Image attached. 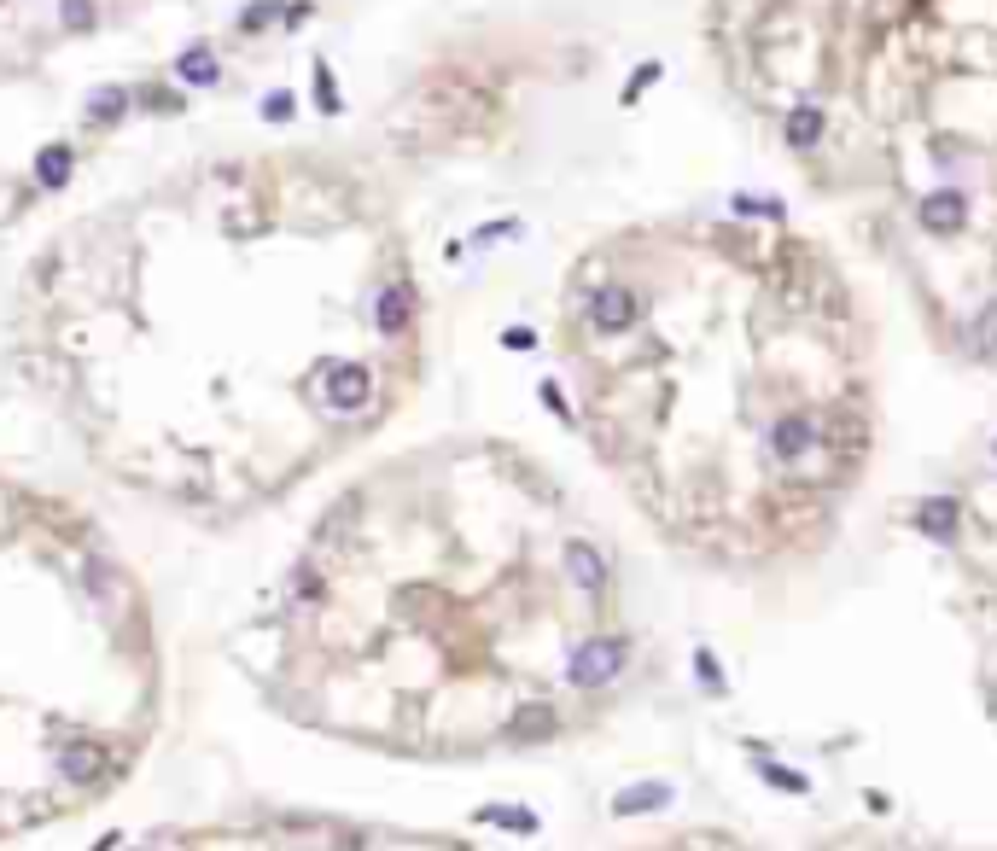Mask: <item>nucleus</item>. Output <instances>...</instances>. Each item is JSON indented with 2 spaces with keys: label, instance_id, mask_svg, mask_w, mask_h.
I'll list each match as a JSON object with an SVG mask.
<instances>
[{
  "label": "nucleus",
  "instance_id": "nucleus-1",
  "mask_svg": "<svg viewBox=\"0 0 997 851\" xmlns=\"http://www.w3.org/2000/svg\"><path fill=\"white\" fill-rule=\"evenodd\" d=\"M619 671H624V642H613V636L584 642L572 653V665H566V677L578 682V688H601V682H613Z\"/></svg>",
  "mask_w": 997,
  "mask_h": 851
},
{
  "label": "nucleus",
  "instance_id": "nucleus-2",
  "mask_svg": "<svg viewBox=\"0 0 997 851\" xmlns=\"http://www.w3.org/2000/svg\"><path fill=\"white\" fill-rule=\"evenodd\" d=\"M368 391H374V374L362 368V362H333L327 379H321V397H327V409H362L368 403Z\"/></svg>",
  "mask_w": 997,
  "mask_h": 851
},
{
  "label": "nucleus",
  "instance_id": "nucleus-3",
  "mask_svg": "<svg viewBox=\"0 0 997 851\" xmlns=\"http://www.w3.org/2000/svg\"><path fill=\"white\" fill-rule=\"evenodd\" d=\"M636 315H642V304H636V292H630V286H601V292L589 298V321H595L601 333H624V327H636Z\"/></svg>",
  "mask_w": 997,
  "mask_h": 851
},
{
  "label": "nucleus",
  "instance_id": "nucleus-4",
  "mask_svg": "<svg viewBox=\"0 0 997 851\" xmlns=\"http://www.w3.org/2000/svg\"><path fill=\"white\" fill-rule=\"evenodd\" d=\"M963 222H968V199L963 193L945 187V193H928V199H922V228H928V234H957Z\"/></svg>",
  "mask_w": 997,
  "mask_h": 851
},
{
  "label": "nucleus",
  "instance_id": "nucleus-5",
  "mask_svg": "<svg viewBox=\"0 0 997 851\" xmlns=\"http://www.w3.org/2000/svg\"><path fill=\"white\" fill-rule=\"evenodd\" d=\"M811 443H817V426H811L805 414H788V420L770 426V455H782V461H799Z\"/></svg>",
  "mask_w": 997,
  "mask_h": 851
},
{
  "label": "nucleus",
  "instance_id": "nucleus-6",
  "mask_svg": "<svg viewBox=\"0 0 997 851\" xmlns=\"http://www.w3.org/2000/svg\"><path fill=\"white\" fill-rule=\"evenodd\" d=\"M957 519H963V508H957L951 496H928V502L916 508V525H922L928 537H939V543H951V537H957Z\"/></svg>",
  "mask_w": 997,
  "mask_h": 851
},
{
  "label": "nucleus",
  "instance_id": "nucleus-7",
  "mask_svg": "<svg viewBox=\"0 0 997 851\" xmlns=\"http://www.w3.org/2000/svg\"><path fill=\"white\" fill-rule=\"evenodd\" d=\"M409 286H385V292H379V298H374V327H379V333H403V327H409Z\"/></svg>",
  "mask_w": 997,
  "mask_h": 851
},
{
  "label": "nucleus",
  "instance_id": "nucleus-8",
  "mask_svg": "<svg viewBox=\"0 0 997 851\" xmlns=\"http://www.w3.org/2000/svg\"><path fill=\"white\" fill-rule=\"evenodd\" d=\"M175 76H181V82H193V88H210L222 70H216V53H210V47H187V53L175 59Z\"/></svg>",
  "mask_w": 997,
  "mask_h": 851
},
{
  "label": "nucleus",
  "instance_id": "nucleus-9",
  "mask_svg": "<svg viewBox=\"0 0 997 851\" xmlns=\"http://www.w3.org/2000/svg\"><path fill=\"white\" fill-rule=\"evenodd\" d=\"M566 572L584 583L589 595H595V589L607 583V566H601V554H595V548H584V543H572V548H566Z\"/></svg>",
  "mask_w": 997,
  "mask_h": 851
},
{
  "label": "nucleus",
  "instance_id": "nucleus-10",
  "mask_svg": "<svg viewBox=\"0 0 997 851\" xmlns=\"http://www.w3.org/2000/svg\"><path fill=\"white\" fill-rule=\"evenodd\" d=\"M508 735H514V741H543V735H554V712L549 706H519L514 723H508Z\"/></svg>",
  "mask_w": 997,
  "mask_h": 851
},
{
  "label": "nucleus",
  "instance_id": "nucleus-11",
  "mask_svg": "<svg viewBox=\"0 0 997 851\" xmlns=\"http://www.w3.org/2000/svg\"><path fill=\"white\" fill-rule=\"evenodd\" d=\"M817 135H823V111L817 105H793L788 111V146H817Z\"/></svg>",
  "mask_w": 997,
  "mask_h": 851
},
{
  "label": "nucleus",
  "instance_id": "nucleus-12",
  "mask_svg": "<svg viewBox=\"0 0 997 851\" xmlns=\"http://www.w3.org/2000/svg\"><path fill=\"white\" fill-rule=\"evenodd\" d=\"M665 799H671V793H665L659 782H648V787H630V793H619V799H613V811H619V817H630V811H654V805H665Z\"/></svg>",
  "mask_w": 997,
  "mask_h": 851
},
{
  "label": "nucleus",
  "instance_id": "nucleus-13",
  "mask_svg": "<svg viewBox=\"0 0 997 851\" xmlns=\"http://www.w3.org/2000/svg\"><path fill=\"white\" fill-rule=\"evenodd\" d=\"M35 175H41V187H65L70 181V152L65 146H47L41 164H35Z\"/></svg>",
  "mask_w": 997,
  "mask_h": 851
},
{
  "label": "nucleus",
  "instance_id": "nucleus-14",
  "mask_svg": "<svg viewBox=\"0 0 997 851\" xmlns=\"http://www.w3.org/2000/svg\"><path fill=\"white\" fill-rule=\"evenodd\" d=\"M123 105H129V94H123V88H100V94L88 100V117L111 123V117H123Z\"/></svg>",
  "mask_w": 997,
  "mask_h": 851
},
{
  "label": "nucleus",
  "instance_id": "nucleus-15",
  "mask_svg": "<svg viewBox=\"0 0 997 851\" xmlns=\"http://www.w3.org/2000/svg\"><path fill=\"white\" fill-rule=\"evenodd\" d=\"M974 344H980V350H997V298L980 309V321H974Z\"/></svg>",
  "mask_w": 997,
  "mask_h": 851
},
{
  "label": "nucleus",
  "instance_id": "nucleus-16",
  "mask_svg": "<svg viewBox=\"0 0 997 851\" xmlns=\"http://www.w3.org/2000/svg\"><path fill=\"white\" fill-rule=\"evenodd\" d=\"M275 12H280V0H251V6H245V18H240V24H245V30H263V24H269Z\"/></svg>",
  "mask_w": 997,
  "mask_h": 851
},
{
  "label": "nucleus",
  "instance_id": "nucleus-17",
  "mask_svg": "<svg viewBox=\"0 0 997 851\" xmlns=\"http://www.w3.org/2000/svg\"><path fill=\"white\" fill-rule=\"evenodd\" d=\"M59 12H65V24H70V30H88V24H94V0H65Z\"/></svg>",
  "mask_w": 997,
  "mask_h": 851
},
{
  "label": "nucleus",
  "instance_id": "nucleus-18",
  "mask_svg": "<svg viewBox=\"0 0 997 851\" xmlns=\"http://www.w3.org/2000/svg\"><path fill=\"white\" fill-rule=\"evenodd\" d=\"M315 100H321V111H339V88H333V76H327V65L315 70Z\"/></svg>",
  "mask_w": 997,
  "mask_h": 851
},
{
  "label": "nucleus",
  "instance_id": "nucleus-19",
  "mask_svg": "<svg viewBox=\"0 0 997 851\" xmlns=\"http://www.w3.org/2000/svg\"><path fill=\"white\" fill-rule=\"evenodd\" d=\"M764 776H770L776 787H788V793H805V776H799V770H782V764H764Z\"/></svg>",
  "mask_w": 997,
  "mask_h": 851
},
{
  "label": "nucleus",
  "instance_id": "nucleus-20",
  "mask_svg": "<svg viewBox=\"0 0 997 851\" xmlns=\"http://www.w3.org/2000/svg\"><path fill=\"white\" fill-rule=\"evenodd\" d=\"M263 117H269V123L292 117V94H286V88H280V94H269V100H263Z\"/></svg>",
  "mask_w": 997,
  "mask_h": 851
}]
</instances>
